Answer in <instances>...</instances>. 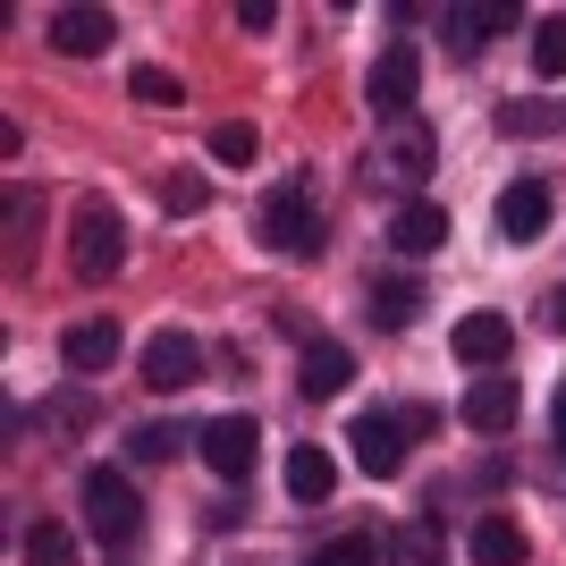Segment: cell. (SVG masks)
Returning <instances> with one entry per match:
<instances>
[{
	"instance_id": "f1b7e54d",
	"label": "cell",
	"mask_w": 566,
	"mask_h": 566,
	"mask_svg": "<svg viewBox=\"0 0 566 566\" xmlns=\"http://www.w3.org/2000/svg\"><path fill=\"white\" fill-rule=\"evenodd\" d=\"M533 76H566V18L533 25Z\"/></svg>"
},
{
	"instance_id": "3957f363",
	"label": "cell",
	"mask_w": 566,
	"mask_h": 566,
	"mask_svg": "<svg viewBox=\"0 0 566 566\" xmlns=\"http://www.w3.org/2000/svg\"><path fill=\"white\" fill-rule=\"evenodd\" d=\"M76 507H85V542H102V549H127V542L144 533L136 482H127V473H111V465H94L85 482H76Z\"/></svg>"
},
{
	"instance_id": "83f0119b",
	"label": "cell",
	"mask_w": 566,
	"mask_h": 566,
	"mask_svg": "<svg viewBox=\"0 0 566 566\" xmlns=\"http://www.w3.org/2000/svg\"><path fill=\"white\" fill-rule=\"evenodd\" d=\"M254 153H262V136H254V127H245V118H220V127H212V161L245 169V161H254Z\"/></svg>"
},
{
	"instance_id": "ffe728a7",
	"label": "cell",
	"mask_w": 566,
	"mask_h": 566,
	"mask_svg": "<svg viewBox=\"0 0 566 566\" xmlns=\"http://www.w3.org/2000/svg\"><path fill=\"white\" fill-rule=\"evenodd\" d=\"M34 220H43L34 187H25V178H9V280H25V271H34Z\"/></svg>"
},
{
	"instance_id": "5bb4252c",
	"label": "cell",
	"mask_w": 566,
	"mask_h": 566,
	"mask_svg": "<svg viewBox=\"0 0 566 566\" xmlns=\"http://www.w3.org/2000/svg\"><path fill=\"white\" fill-rule=\"evenodd\" d=\"M364 322H373V331H415V322H423V280H415V271L373 280L364 287Z\"/></svg>"
},
{
	"instance_id": "484cf974",
	"label": "cell",
	"mask_w": 566,
	"mask_h": 566,
	"mask_svg": "<svg viewBox=\"0 0 566 566\" xmlns=\"http://www.w3.org/2000/svg\"><path fill=\"white\" fill-rule=\"evenodd\" d=\"M305 566H389V549H380V533H338V542H322Z\"/></svg>"
},
{
	"instance_id": "30bf717a",
	"label": "cell",
	"mask_w": 566,
	"mask_h": 566,
	"mask_svg": "<svg viewBox=\"0 0 566 566\" xmlns=\"http://www.w3.org/2000/svg\"><path fill=\"white\" fill-rule=\"evenodd\" d=\"M516 25V0H473V9H440V34H449L457 60H482L491 51V34H507Z\"/></svg>"
},
{
	"instance_id": "52a82bcc",
	"label": "cell",
	"mask_w": 566,
	"mask_h": 566,
	"mask_svg": "<svg viewBox=\"0 0 566 566\" xmlns=\"http://www.w3.org/2000/svg\"><path fill=\"white\" fill-rule=\"evenodd\" d=\"M195 457L220 473V482H245L262 457V423L254 415H212V423H195Z\"/></svg>"
},
{
	"instance_id": "6da1fadb",
	"label": "cell",
	"mask_w": 566,
	"mask_h": 566,
	"mask_svg": "<svg viewBox=\"0 0 566 566\" xmlns=\"http://www.w3.org/2000/svg\"><path fill=\"white\" fill-rule=\"evenodd\" d=\"M254 237L271 245V254H287V262H313V254H322V203H313L305 178H280V187L262 195Z\"/></svg>"
},
{
	"instance_id": "7a4b0ae2",
	"label": "cell",
	"mask_w": 566,
	"mask_h": 566,
	"mask_svg": "<svg viewBox=\"0 0 566 566\" xmlns=\"http://www.w3.org/2000/svg\"><path fill=\"white\" fill-rule=\"evenodd\" d=\"M431 161H440V136H431V118H398L389 136L373 144V161H364V187H389L415 203V187L431 178Z\"/></svg>"
},
{
	"instance_id": "4fadbf2b",
	"label": "cell",
	"mask_w": 566,
	"mask_h": 566,
	"mask_svg": "<svg viewBox=\"0 0 566 566\" xmlns=\"http://www.w3.org/2000/svg\"><path fill=\"white\" fill-rule=\"evenodd\" d=\"M516 373H473L465 380V398H457V415H465V423L473 431H491V440H499V431H507V423H516Z\"/></svg>"
},
{
	"instance_id": "8fae6325",
	"label": "cell",
	"mask_w": 566,
	"mask_h": 566,
	"mask_svg": "<svg viewBox=\"0 0 566 566\" xmlns=\"http://www.w3.org/2000/svg\"><path fill=\"white\" fill-rule=\"evenodd\" d=\"M60 364H69L76 380H102L118 364V322L111 313H94V322H69V331H60Z\"/></svg>"
},
{
	"instance_id": "4dcf8cb0",
	"label": "cell",
	"mask_w": 566,
	"mask_h": 566,
	"mask_svg": "<svg viewBox=\"0 0 566 566\" xmlns=\"http://www.w3.org/2000/svg\"><path fill=\"white\" fill-rule=\"evenodd\" d=\"M237 25H245V34H271V25H280V9H271V0H237Z\"/></svg>"
},
{
	"instance_id": "f546056e",
	"label": "cell",
	"mask_w": 566,
	"mask_h": 566,
	"mask_svg": "<svg viewBox=\"0 0 566 566\" xmlns=\"http://www.w3.org/2000/svg\"><path fill=\"white\" fill-rule=\"evenodd\" d=\"M51 423H60V431H85V423H94V398H85V389L51 398Z\"/></svg>"
},
{
	"instance_id": "9c48e42d",
	"label": "cell",
	"mask_w": 566,
	"mask_h": 566,
	"mask_svg": "<svg viewBox=\"0 0 566 566\" xmlns=\"http://www.w3.org/2000/svg\"><path fill=\"white\" fill-rule=\"evenodd\" d=\"M195 380H203V338H195V331H161V338H144V389L178 398V389H195Z\"/></svg>"
},
{
	"instance_id": "d4e9b609",
	"label": "cell",
	"mask_w": 566,
	"mask_h": 566,
	"mask_svg": "<svg viewBox=\"0 0 566 566\" xmlns=\"http://www.w3.org/2000/svg\"><path fill=\"white\" fill-rule=\"evenodd\" d=\"M499 127L507 136H566V102H507Z\"/></svg>"
},
{
	"instance_id": "cb8c5ba5",
	"label": "cell",
	"mask_w": 566,
	"mask_h": 566,
	"mask_svg": "<svg viewBox=\"0 0 566 566\" xmlns=\"http://www.w3.org/2000/svg\"><path fill=\"white\" fill-rule=\"evenodd\" d=\"M161 212H178V220L212 212V178H203V169H169L161 178Z\"/></svg>"
},
{
	"instance_id": "e0dca14e",
	"label": "cell",
	"mask_w": 566,
	"mask_h": 566,
	"mask_svg": "<svg viewBox=\"0 0 566 566\" xmlns=\"http://www.w3.org/2000/svg\"><path fill=\"white\" fill-rule=\"evenodd\" d=\"M380 549H389V566H449V533H440V507H423V516H406L380 533Z\"/></svg>"
},
{
	"instance_id": "5b68a950",
	"label": "cell",
	"mask_w": 566,
	"mask_h": 566,
	"mask_svg": "<svg viewBox=\"0 0 566 566\" xmlns=\"http://www.w3.org/2000/svg\"><path fill=\"white\" fill-rule=\"evenodd\" d=\"M406 440H415V431H406V406H364L347 423V449H355V465L373 473V482H398L406 473Z\"/></svg>"
},
{
	"instance_id": "ac0fdd59",
	"label": "cell",
	"mask_w": 566,
	"mask_h": 566,
	"mask_svg": "<svg viewBox=\"0 0 566 566\" xmlns=\"http://www.w3.org/2000/svg\"><path fill=\"white\" fill-rule=\"evenodd\" d=\"M331 491H338V457L322 449V440H296V449H287V499L322 507Z\"/></svg>"
},
{
	"instance_id": "7402d4cb",
	"label": "cell",
	"mask_w": 566,
	"mask_h": 566,
	"mask_svg": "<svg viewBox=\"0 0 566 566\" xmlns=\"http://www.w3.org/2000/svg\"><path fill=\"white\" fill-rule=\"evenodd\" d=\"M187 449H195L187 423H136V431H127V457H136V465H178Z\"/></svg>"
},
{
	"instance_id": "603a6c76",
	"label": "cell",
	"mask_w": 566,
	"mask_h": 566,
	"mask_svg": "<svg viewBox=\"0 0 566 566\" xmlns=\"http://www.w3.org/2000/svg\"><path fill=\"white\" fill-rule=\"evenodd\" d=\"M18 558H25V566H85V549H76L69 524H51V516H43V524L18 542Z\"/></svg>"
},
{
	"instance_id": "ba28073f",
	"label": "cell",
	"mask_w": 566,
	"mask_h": 566,
	"mask_svg": "<svg viewBox=\"0 0 566 566\" xmlns=\"http://www.w3.org/2000/svg\"><path fill=\"white\" fill-rule=\"evenodd\" d=\"M491 220H499V237H507V245H533V237H549V220H558V195H549V178H507V187H499V203H491Z\"/></svg>"
},
{
	"instance_id": "d6986e66",
	"label": "cell",
	"mask_w": 566,
	"mask_h": 566,
	"mask_svg": "<svg viewBox=\"0 0 566 566\" xmlns=\"http://www.w3.org/2000/svg\"><path fill=\"white\" fill-rule=\"evenodd\" d=\"M347 380H355V355L338 347V338H313L305 364H296V389H305V398H338Z\"/></svg>"
},
{
	"instance_id": "2e32d148",
	"label": "cell",
	"mask_w": 566,
	"mask_h": 566,
	"mask_svg": "<svg viewBox=\"0 0 566 566\" xmlns=\"http://www.w3.org/2000/svg\"><path fill=\"white\" fill-rule=\"evenodd\" d=\"M389 245H398L406 262L440 254V245H449V212H440L431 195H415V203H398V212H389Z\"/></svg>"
},
{
	"instance_id": "277c9868",
	"label": "cell",
	"mask_w": 566,
	"mask_h": 566,
	"mask_svg": "<svg viewBox=\"0 0 566 566\" xmlns=\"http://www.w3.org/2000/svg\"><path fill=\"white\" fill-rule=\"evenodd\" d=\"M415 85H423V43H415V34H389L380 60H373V76H364V102H373L380 127L415 118Z\"/></svg>"
},
{
	"instance_id": "44dd1931",
	"label": "cell",
	"mask_w": 566,
	"mask_h": 566,
	"mask_svg": "<svg viewBox=\"0 0 566 566\" xmlns=\"http://www.w3.org/2000/svg\"><path fill=\"white\" fill-rule=\"evenodd\" d=\"M465 549H473V566H524V524L516 516H482Z\"/></svg>"
},
{
	"instance_id": "1f68e13d",
	"label": "cell",
	"mask_w": 566,
	"mask_h": 566,
	"mask_svg": "<svg viewBox=\"0 0 566 566\" xmlns=\"http://www.w3.org/2000/svg\"><path fill=\"white\" fill-rule=\"evenodd\" d=\"M549 440H558V449H566V389H558V398H549Z\"/></svg>"
},
{
	"instance_id": "7c38bea8",
	"label": "cell",
	"mask_w": 566,
	"mask_h": 566,
	"mask_svg": "<svg viewBox=\"0 0 566 566\" xmlns=\"http://www.w3.org/2000/svg\"><path fill=\"white\" fill-rule=\"evenodd\" d=\"M457 364H473V373H507V347H516V331H507V313H465L449 331Z\"/></svg>"
},
{
	"instance_id": "8992f818",
	"label": "cell",
	"mask_w": 566,
	"mask_h": 566,
	"mask_svg": "<svg viewBox=\"0 0 566 566\" xmlns=\"http://www.w3.org/2000/svg\"><path fill=\"white\" fill-rule=\"evenodd\" d=\"M127 262V220L111 212V203H76V245H69V271L85 287H102Z\"/></svg>"
},
{
	"instance_id": "4316f807",
	"label": "cell",
	"mask_w": 566,
	"mask_h": 566,
	"mask_svg": "<svg viewBox=\"0 0 566 566\" xmlns=\"http://www.w3.org/2000/svg\"><path fill=\"white\" fill-rule=\"evenodd\" d=\"M127 94H136V102H153V111H178V102H187V94H178V76H169V69H153V60H144V69H127Z\"/></svg>"
},
{
	"instance_id": "9a60e30c",
	"label": "cell",
	"mask_w": 566,
	"mask_h": 566,
	"mask_svg": "<svg viewBox=\"0 0 566 566\" xmlns=\"http://www.w3.org/2000/svg\"><path fill=\"white\" fill-rule=\"evenodd\" d=\"M118 43V18L111 9H51V51H69V60H94V51H111Z\"/></svg>"
},
{
	"instance_id": "d6a6232c",
	"label": "cell",
	"mask_w": 566,
	"mask_h": 566,
	"mask_svg": "<svg viewBox=\"0 0 566 566\" xmlns=\"http://www.w3.org/2000/svg\"><path fill=\"white\" fill-rule=\"evenodd\" d=\"M549 331H566V280L549 287Z\"/></svg>"
}]
</instances>
